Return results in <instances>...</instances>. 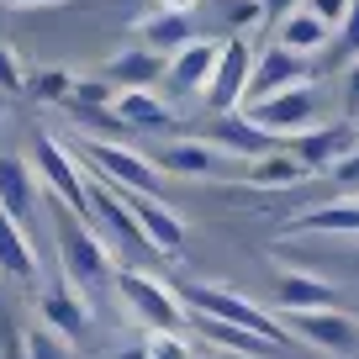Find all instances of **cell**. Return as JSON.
Returning <instances> with one entry per match:
<instances>
[{
  "label": "cell",
  "mask_w": 359,
  "mask_h": 359,
  "mask_svg": "<svg viewBox=\"0 0 359 359\" xmlns=\"http://www.w3.org/2000/svg\"><path fill=\"white\" fill-rule=\"evenodd\" d=\"M48 217H53L58 269H64V280L74 285L79 296H95L101 285H111L116 280V264H111V243L101 238V227L85 222V212L64 206L58 196H48Z\"/></svg>",
  "instance_id": "1"
},
{
  "label": "cell",
  "mask_w": 359,
  "mask_h": 359,
  "mask_svg": "<svg viewBox=\"0 0 359 359\" xmlns=\"http://www.w3.org/2000/svg\"><path fill=\"white\" fill-rule=\"evenodd\" d=\"M175 291H180V302L191 306V312H201V317H217V323L248 327V333H259L264 344H275V348L291 344V333H285V327L275 323L264 306H254V302H243V296H233L227 285H175Z\"/></svg>",
  "instance_id": "2"
},
{
  "label": "cell",
  "mask_w": 359,
  "mask_h": 359,
  "mask_svg": "<svg viewBox=\"0 0 359 359\" xmlns=\"http://www.w3.org/2000/svg\"><path fill=\"white\" fill-rule=\"evenodd\" d=\"M79 154H85L90 175L111 180L116 191L154 196V201H158V164H154V158H143L137 148H127V143H106V137H90V143H79Z\"/></svg>",
  "instance_id": "3"
},
{
  "label": "cell",
  "mask_w": 359,
  "mask_h": 359,
  "mask_svg": "<svg viewBox=\"0 0 359 359\" xmlns=\"http://www.w3.org/2000/svg\"><path fill=\"white\" fill-rule=\"evenodd\" d=\"M90 222L101 227L111 254H143V248H154L148 233H143V222H137V212L127 206V196L101 175H90Z\"/></svg>",
  "instance_id": "4"
},
{
  "label": "cell",
  "mask_w": 359,
  "mask_h": 359,
  "mask_svg": "<svg viewBox=\"0 0 359 359\" xmlns=\"http://www.w3.org/2000/svg\"><path fill=\"white\" fill-rule=\"evenodd\" d=\"M317 111H323V101H317V90H312V85H296V90H280V95H269V101L243 106L248 122L264 127V133H275L280 143H291V137L312 133V127H317Z\"/></svg>",
  "instance_id": "5"
},
{
  "label": "cell",
  "mask_w": 359,
  "mask_h": 359,
  "mask_svg": "<svg viewBox=\"0 0 359 359\" xmlns=\"http://www.w3.org/2000/svg\"><path fill=\"white\" fill-rule=\"evenodd\" d=\"M111 285H116V296L154 327V333H180V327H191V323H185V302H180V291H164L158 280H148V275H137V269H116Z\"/></svg>",
  "instance_id": "6"
},
{
  "label": "cell",
  "mask_w": 359,
  "mask_h": 359,
  "mask_svg": "<svg viewBox=\"0 0 359 359\" xmlns=\"http://www.w3.org/2000/svg\"><path fill=\"white\" fill-rule=\"evenodd\" d=\"M32 158H37V180L48 185V196H58L64 206H74V212H85V217H90V175L74 164V154H69L58 137L37 133Z\"/></svg>",
  "instance_id": "7"
},
{
  "label": "cell",
  "mask_w": 359,
  "mask_h": 359,
  "mask_svg": "<svg viewBox=\"0 0 359 359\" xmlns=\"http://www.w3.org/2000/svg\"><path fill=\"white\" fill-rule=\"evenodd\" d=\"M254 64L259 53L248 48V37H227L222 43V58H217V74L206 85V106L217 116H233L238 106H248V79H254Z\"/></svg>",
  "instance_id": "8"
},
{
  "label": "cell",
  "mask_w": 359,
  "mask_h": 359,
  "mask_svg": "<svg viewBox=\"0 0 359 359\" xmlns=\"http://www.w3.org/2000/svg\"><path fill=\"white\" fill-rule=\"evenodd\" d=\"M359 127L354 122H338V127H312V133H302V137H291V154L302 158L312 175H333L338 164H344L348 154L359 148Z\"/></svg>",
  "instance_id": "9"
},
{
  "label": "cell",
  "mask_w": 359,
  "mask_h": 359,
  "mask_svg": "<svg viewBox=\"0 0 359 359\" xmlns=\"http://www.w3.org/2000/svg\"><path fill=\"white\" fill-rule=\"evenodd\" d=\"M0 206L16 217L22 227L37 222V206H43V185H37V169L22 154H0Z\"/></svg>",
  "instance_id": "10"
},
{
  "label": "cell",
  "mask_w": 359,
  "mask_h": 359,
  "mask_svg": "<svg viewBox=\"0 0 359 359\" xmlns=\"http://www.w3.org/2000/svg\"><path fill=\"white\" fill-rule=\"evenodd\" d=\"M306 58L302 53H291V48H264L259 53V64H254V79H248V106L254 101H269V95H280V90H296V85H306Z\"/></svg>",
  "instance_id": "11"
},
{
  "label": "cell",
  "mask_w": 359,
  "mask_h": 359,
  "mask_svg": "<svg viewBox=\"0 0 359 359\" xmlns=\"http://www.w3.org/2000/svg\"><path fill=\"white\" fill-rule=\"evenodd\" d=\"M37 317H43L48 327H58V333L69 338V344H79V338H90V327H95V317H90L85 296L74 291L69 280L48 285L43 296H37Z\"/></svg>",
  "instance_id": "12"
},
{
  "label": "cell",
  "mask_w": 359,
  "mask_h": 359,
  "mask_svg": "<svg viewBox=\"0 0 359 359\" xmlns=\"http://www.w3.org/2000/svg\"><path fill=\"white\" fill-rule=\"evenodd\" d=\"M291 327L312 348H327V354H354L359 348V323L348 312H338V306H327V312H296Z\"/></svg>",
  "instance_id": "13"
},
{
  "label": "cell",
  "mask_w": 359,
  "mask_h": 359,
  "mask_svg": "<svg viewBox=\"0 0 359 359\" xmlns=\"http://www.w3.org/2000/svg\"><path fill=\"white\" fill-rule=\"evenodd\" d=\"M217 58H222V43H201V37H196L191 48H180V53L169 58V74H164L169 95H196V90H206L212 74H217Z\"/></svg>",
  "instance_id": "14"
},
{
  "label": "cell",
  "mask_w": 359,
  "mask_h": 359,
  "mask_svg": "<svg viewBox=\"0 0 359 359\" xmlns=\"http://www.w3.org/2000/svg\"><path fill=\"white\" fill-rule=\"evenodd\" d=\"M212 143L222 148V154H233V158H269V154H280V137L275 133H264V127H254L248 116H217V127H212Z\"/></svg>",
  "instance_id": "15"
},
{
  "label": "cell",
  "mask_w": 359,
  "mask_h": 359,
  "mask_svg": "<svg viewBox=\"0 0 359 359\" xmlns=\"http://www.w3.org/2000/svg\"><path fill=\"white\" fill-rule=\"evenodd\" d=\"M137 37H143V48H154V53H169V58H175L180 48H191V43H196L191 11H169V6H158L154 16H143V22H137Z\"/></svg>",
  "instance_id": "16"
},
{
  "label": "cell",
  "mask_w": 359,
  "mask_h": 359,
  "mask_svg": "<svg viewBox=\"0 0 359 359\" xmlns=\"http://www.w3.org/2000/svg\"><path fill=\"white\" fill-rule=\"evenodd\" d=\"M0 275H11V280H22V285L37 280V248L27 243V227L16 222L6 206H0Z\"/></svg>",
  "instance_id": "17"
},
{
  "label": "cell",
  "mask_w": 359,
  "mask_h": 359,
  "mask_svg": "<svg viewBox=\"0 0 359 359\" xmlns=\"http://www.w3.org/2000/svg\"><path fill=\"white\" fill-rule=\"evenodd\" d=\"M122 196H127V206L137 212V222H143L148 243H154L158 254H180V248H185V222H180L175 212H164L154 196H133V191H122Z\"/></svg>",
  "instance_id": "18"
},
{
  "label": "cell",
  "mask_w": 359,
  "mask_h": 359,
  "mask_svg": "<svg viewBox=\"0 0 359 359\" xmlns=\"http://www.w3.org/2000/svg\"><path fill=\"white\" fill-rule=\"evenodd\" d=\"M164 74H169V64L154 48H133V53H116L111 64H106V79H111L116 90H154Z\"/></svg>",
  "instance_id": "19"
},
{
  "label": "cell",
  "mask_w": 359,
  "mask_h": 359,
  "mask_svg": "<svg viewBox=\"0 0 359 359\" xmlns=\"http://www.w3.org/2000/svg\"><path fill=\"white\" fill-rule=\"evenodd\" d=\"M227 158H233V154H222V148L206 137V143H169L154 164L164 169V175H191L196 180V175H222Z\"/></svg>",
  "instance_id": "20"
},
{
  "label": "cell",
  "mask_w": 359,
  "mask_h": 359,
  "mask_svg": "<svg viewBox=\"0 0 359 359\" xmlns=\"http://www.w3.org/2000/svg\"><path fill=\"white\" fill-rule=\"evenodd\" d=\"M191 327L206 338V344H217L222 354H238V359H269L275 354V344H264L259 333H248V327H233V323H217V317H191Z\"/></svg>",
  "instance_id": "21"
},
{
  "label": "cell",
  "mask_w": 359,
  "mask_h": 359,
  "mask_svg": "<svg viewBox=\"0 0 359 359\" xmlns=\"http://www.w3.org/2000/svg\"><path fill=\"white\" fill-rule=\"evenodd\" d=\"M275 43L291 48V53H302V58H312V53H323V48L333 43V27H327L323 16H312V11L302 6V11H291L280 27H275Z\"/></svg>",
  "instance_id": "22"
},
{
  "label": "cell",
  "mask_w": 359,
  "mask_h": 359,
  "mask_svg": "<svg viewBox=\"0 0 359 359\" xmlns=\"http://www.w3.org/2000/svg\"><path fill=\"white\" fill-rule=\"evenodd\" d=\"M275 302L285 306V312H327L333 306V285L327 280H317V275H280V285H275Z\"/></svg>",
  "instance_id": "23"
},
{
  "label": "cell",
  "mask_w": 359,
  "mask_h": 359,
  "mask_svg": "<svg viewBox=\"0 0 359 359\" xmlns=\"http://www.w3.org/2000/svg\"><path fill=\"white\" fill-rule=\"evenodd\" d=\"M302 180H312V169H306L291 148H285V154L259 158V164L248 169V185H254V191H280V185H302Z\"/></svg>",
  "instance_id": "24"
},
{
  "label": "cell",
  "mask_w": 359,
  "mask_h": 359,
  "mask_svg": "<svg viewBox=\"0 0 359 359\" xmlns=\"http://www.w3.org/2000/svg\"><path fill=\"white\" fill-rule=\"evenodd\" d=\"M116 116H122L127 127H169L175 122L169 106L158 101L154 90H122V95H116Z\"/></svg>",
  "instance_id": "25"
},
{
  "label": "cell",
  "mask_w": 359,
  "mask_h": 359,
  "mask_svg": "<svg viewBox=\"0 0 359 359\" xmlns=\"http://www.w3.org/2000/svg\"><path fill=\"white\" fill-rule=\"evenodd\" d=\"M291 233H359V201H333L317 206V212L296 217Z\"/></svg>",
  "instance_id": "26"
},
{
  "label": "cell",
  "mask_w": 359,
  "mask_h": 359,
  "mask_svg": "<svg viewBox=\"0 0 359 359\" xmlns=\"http://www.w3.org/2000/svg\"><path fill=\"white\" fill-rule=\"evenodd\" d=\"M27 359H74V344H69L58 327L32 323L27 327Z\"/></svg>",
  "instance_id": "27"
},
{
  "label": "cell",
  "mask_w": 359,
  "mask_h": 359,
  "mask_svg": "<svg viewBox=\"0 0 359 359\" xmlns=\"http://www.w3.org/2000/svg\"><path fill=\"white\" fill-rule=\"evenodd\" d=\"M27 90H32L37 101H69V95H74V79H69L64 69H43L37 79H27Z\"/></svg>",
  "instance_id": "28"
},
{
  "label": "cell",
  "mask_w": 359,
  "mask_h": 359,
  "mask_svg": "<svg viewBox=\"0 0 359 359\" xmlns=\"http://www.w3.org/2000/svg\"><path fill=\"white\" fill-rule=\"evenodd\" d=\"M116 95H122V90H116L111 79H74L69 106H116Z\"/></svg>",
  "instance_id": "29"
},
{
  "label": "cell",
  "mask_w": 359,
  "mask_h": 359,
  "mask_svg": "<svg viewBox=\"0 0 359 359\" xmlns=\"http://www.w3.org/2000/svg\"><path fill=\"white\" fill-rule=\"evenodd\" d=\"M333 64H359V0H354V11H348V22L338 27V37H333Z\"/></svg>",
  "instance_id": "30"
},
{
  "label": "cell",
  "mask_w": 359,
  "mask_h": 359,
  "mask_svg": "<svg viewBox=\"0 0 359 359\" xmlns=\"http://www.w3.org/2000/svg\"><path fill=\"white\" fill-rule=\"evenodd\" d=\"M222 11H227V27H233V37H243V27L264 22V6H259V0H222Z\"/></svg>",
  "instance_id": "31"
},
{
  "label": "cell",
  "mask_w": 359,
  "mask_h": 359,
  "mask_svg": "<svg viewBox=\"0 0 359 359\" xmlns=\"http://www.w3.org/2000/svg\"><path fill=\"white\" fill-rule=\"evenodd\" d=\"M143 348H148V359H196V354H191V344H185L180 333H154Z\"/></svg>",
  "instance_id": "32"
},
{
  "label": "cell",
  "mask_w": 359,
  "mask_h": 359,
  "mask_svg": "<svg viewBox=\"0 0 359 359\" xmlns=\"http://www.w3.org/2000/svg\"><path fill=\"white\" fill-rule=\"evenodd\" d=\"M306 11H312V16H323V22L338 32V27L348 22V11H354V0H306Z\"/></svg>",
  "instance_id": "33"
},
{
  "label": "cell",
  "mask_w": 359,
  "mask_h": 359,
  "mask_svg": "<svg viewBox=\"0 0 359 359\" xmlns=\"http://www.w3.org/2000/svg\"><path fill=\"white\" fill-rule=\"evenodd\" d=\"M0 90H11V95H16V90H27L22 64H16V53H11L6 43H0Z\"/></svg>",
  "instance_id": "34"
},
{
  "label": "cell",
  "mask_w": 359,
  "mask_h": 359,
  "mask_svg": "<svg viewBox=\"0 0 359 359\" xmlns=\"http://www.w3.org/2000/svg\"><path fill=\"white\" fill-rule=\"evenodd\" d=\"M344 122L359 127V64H348V79H344Z\"/></svg>",
  "instance_id": "35"
},
{
  "label": "cell",
  "mask_w": 359,
  "mask_h": 359,
  "mask_svg": "<svg viewBox=\"0 0 359 359\" xmlns=\"http://www.w3.org/2000/svg\"><path fill=\"white\" fill-rule=\"evenodd\" d=\"M259 6H264V16H269V22L280 27V22H285V16H291V11H302L306 0H259Z\"/></svg>",
  "instance_id": "36"
},
{
  "label": "cell",
  "mask_w": 359,
  "mask_h": 359,
  "mask_svg": "<svg viewBox=\"0 0 359 359\" xmlns=\"http://www.w3.org/2000/svg\"><path fill=\"white\" fill-rule=\"evenodd\" d=\"M333 180H338V185H348V191H359V148H354V154H348L344 164L333 169Z\"/></svg>",
  "instance_id": "37"
},
{
  "label": "cell",
  "mask_w": 359,
  "mask_h": 359,
  "mask_svg": "<svg viewBox=\"0 0 359 359\" xmlns=\"http://www.w3.org/2000/svg\"><path fill=\"white\" fill-rule=\"evenodd\" d=\"M6 6H58V0H6Z\"/></svg>",
  "instance_id": "38"
},
{
  "label": "cell",
  "mask_w": 359,
  "mask_h": 359,
  "mask_svg": "<svg viewBox=\"0 0 359 359\" xmlns=\"http://www.w3.org/2000/svg\"><path fill=\"white\" fill-rule=\"evenodd\" d=\"M116 359H148V348H127V354H116Z\"/></svg>",
  "instance_id": "39"
},
{
  "label": "cell",
  "mask_w": 359,
  "mask_h": 359,
  "mask_svg": "<svg viewBox=\"0 0 359 359\" xmlns=\"http://www.w3.org/2000/svg\"><path fill=\"white\" fill-rule=\"evenodd\" d=\"M164 6H169V11H185V6H191V0H164Z\"/></svg>",
  "instance_id": "40"
}]
</instances>
